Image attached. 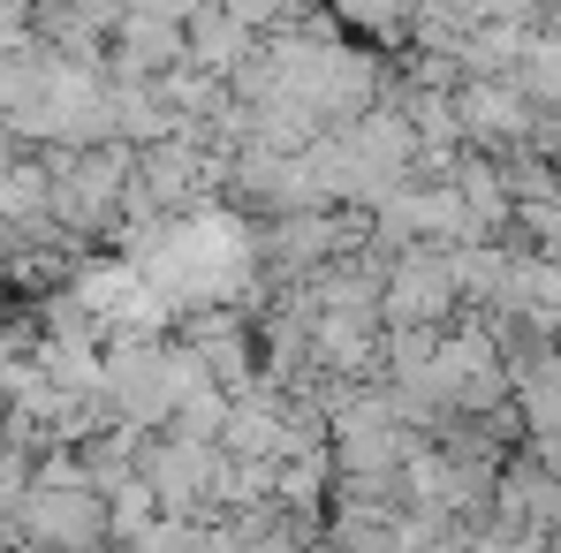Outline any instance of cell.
Wrapping results in <instances>:
<instances>
[{"instance_id":"3","label":"cell","mask_w":561,"mask_h":553,"mask_svg":"<svg viewBox=\"0 0 561 553\" xmlns=\"http://www.w3.org/2000/svg\"><path fill=\"white\" fill-rule=\"evenodd\" d=\"M508 402H516V425L531 433V448L561 456V349L524 371H508Z\"/></svg>"},{"instance_id":"1","label":"cell","mask_w":561,"mask_h":553,"mask_svg":"<svg viewBox=\"0 0 561 553\" xmlns=\"http://www.w3.org/2000/svg\"><path fill=\"white\" fill-rule=\"evenodd\" d=\"M15 553H99L106 539V500L92 485H31L8 516H0Z\"/></svg>"},{"instance_id":"2","label":"cell","mask_w":561,"mask_h":553,"mask_svg":"<svg viewBox=\"0 0 561 553\" xmlns=\"http://www.w3.org/2000/svg\"><path fill=\"white\" fill-rule=\"evenodd\" d=\"M456 274H448V251H402L387 266V288H379V319L387 334H448V311H456Z\"/></svg>"}]
</instances>
